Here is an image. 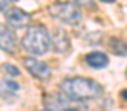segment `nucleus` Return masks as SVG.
Here are the masks:
<instances>
[{
	"mask_svg": "<svg viewBox=\"0 0 127 111\" xmlns=\"http://www.w3.org/2000/svg\"><path fill=\"white\" fill-rule=\"evenodd\" d=\"M61 92L64 95L69 96L71 99L84 102V101H90L97 98L102 93V87L100 84L92 80V78H86V77H69V78H64L59 84Z\"/></svg>",
	"mask_w": 127,
	"mask_h": 111,
	"instance_id": "nucleus-1",
	"label": "nucleus"
},
{
	"mask_svg": "<svg viewBox=\"0 0 127 111\" xmlns=\"http://www.w3.org/2000/svg\"><path fill=\"white\" fill-rule=\"evenodd\" d=\"M21 43L31 55H44L50 47V34L43 25H32L24 34Z\"/></svg>",
	"mask_w": 127,
	"mask_h": 111,
	"instance_id": "nucleus-2",
	"label": "nucleus"
},
{
	"mask_svg": "<svg viewBox=\"0 0 127 111\" xmlns=\"http://www.w3.org/2000/svg\"><path fill=\"white\" fill-rule=\"evenodd\" d=\"M44 107L50 111H87L84 102L71 99L69 96L61 93H46L43 98Z\"/></svg>",
	"mask_w": 127,
	"mask_h": 111,
	"instance_id": "nucleus-3",
	"label": "nucleus"
},
{
	"mask_svg": "<svg viewBox=\"0 0 127 111\" xmlns=\"http://www.w3.org/2000/svg\"><path fill=\"white\" fill-rule=\"evenodd\" d=\"M50 16L53 19H58L64 24H68V25H74V24H78L80 19H81V12L80 9L71 3V1H56V3H52L49 7H47Z\"/></svg>",
	"mask_w": 127,
	"mask_h": 111,
	"instance_id": "nucleus-4",
	"label": "nucleus"
},
{
	"mask_svg": "<svg viewBox=\"0 0 127 111\" xmlns=\"http://www.w3.org/2000/svg\"><path fill=\"white\" fill-rule=\"evenodd\" d=\"M4 19L7 22V27L12 28V30L25 28L31 22L30 13H27L25 10L19 9V7H10V9H7L4 12Z\"/></svg>",
	"mask_w": 127,
	"mask_h": 111,
	"instance_id": "nucleus-5",
	"label": "nucleus"
},
{
	"mask_svg": "<svg viewBox=\"0 0 127 111\" xmlns=\"http://www.w3.org/2000/svg\"><path fill=\"white\" fill-rule=\"evenodd\" d=\"M24 67L32 77H35L37 80H47L50 77V68L47 67V64L38 61L37 58L27 56L24 58Z\"/></svg>",
	"mask_w": 127,
	"mask_h": 111,
	"instance_id": "nucleus-6",
	"label": "nucleus"
},
{
	"mask_svg": "<svg viewBox=\"0 0 127 111\" xmlns=\"http://www.w3.org/2000/svg\"><path fill=\"white\" fill-rule=\"evenodd\" d=\"M16 47H18V41L13 30L0 22V49L6 53L13 55L16 52Z\"/></svg>",
	"mask_w": 127,
	"mask_h": 111,
	"instance_id": "nucleus-7",
	"label": "nucleus"
},
{
	"mask_svg": "<svg viewBox=\"0 0 127 111\" xmlns=\"http://www.w3.org/2000/svg\"><path fill=\"white\" fill-rule=\"evenodd\" d=\"M50 43H53V47H55L59 53H65V52L69 49L68 34L64 31L62 28H55V30L52 31Z\"/></svg>",
	"mask_w": 127,
	"mask_h": 111,
	"instance_id": "nucleus-8",
	"label": "nucleus"
},
{
	"mask_svg": "<svg viewBox=\"0 0 127 111\" xmlns=\"http://www.w3.org/2000/svg\"><path fill=\"white\" fill-rule=\"evenodd\" d=\"M108 62H109V59L103 52H90L86 55V64L95 70L105 68L108 65Z\"/></svg>",
	"mask_w": 127,
	"mask_h": 111,
	"instance_id": "nucleus-9",
	"label": "nucleus"
},
{
	"mask_svg": "<svg viewBox=\"0 0 127 111\" xmlns=\"http://www.w3.org/2000/svg\"><path fill=\"white\" fill-rule=\"evenodd\" d=\"M109 46L112 52L118 56H127V43L121 38H111Z\"/></svg>",
	"mask_w": 127,
	"mask_h": 111,
	"instance_id": "nucleus-10",
	"label": "nucleus"
},
{
	"mask_svg": "<svg viewBox=\"0 0 127 111\" xmlns=\"http://www.w3.org/2000/svg\"><path fill=\"white\" fill-rule=\"evenodd\" d=\"M1 71L6 73L7 75H10V77H18V75L21 74L19 68L15 67V65H12V64H3V65H1Z\"/></svg>",
	"mask_w": 127,
	"mask_h": 111,
	"instance_id": "nucleus-11",
	"label": "nucleus"
},
{
	"mask_svg": "<svg viewBox=\"0 0 127 111\" xmlns=\"http://www.w3.org/2000/svg\"><path fill=\"white\" fill-rule=\"evenodd\" d=\"M1 84L4 86V89H7V92H18L19 90V84L18 83H15V81H12V80H3L1 81Z\"/></svg>",
	"mask_w": 127,
	"mask_h": 111,
	"instance_id": "nucleus-12",
	"label": "nucleus"
},
{
	"mask_svg": "<svg viewBox=\"0 0 127 111\" xmlns=\"http://www.w3.org/2000/svg\"><path fill=\"white\" fill-rule=\"evenodd\" d=\"M71 3H74L77 7H78V6H84V7H95V0H71Z\"/></svg>",
	"mask_w": 127,
	"mask_h": 111,
	"instance_id": "nucleus-13",
	"label": "nucleus"
},
{
	"mask_svg": "<svg viewBox=\"0 0 127 111\" xmlns=\"http://www.w3.org/2000/svg\"><path fill=\"white\" fill-rule=\"evenodd\" d=\"M6 6H7V3H6L4 0H0V12H1V10H4V7H6Z\"/></svg>",
	"mask_w": 127,
	"mask_h": 111,
	"instance_id": "nucleus-14",
	"label": "nucleus"
},
{
	"mask_svg": "<svg viewBox=\"0 0 127 111\" xmlns=\"http://www.w3.org/2000/svg\"><path fill=\"white\" fill-rule=\"evenodd\" d=\"M121 98H123L124 101H127V89H124V90H121Z\"/></svg>",
	"mask_w": 127,
	"mask_h": 111,
	"instance_id": "nucleus-15",
	"label": "nucleus"
},
{
	"mask_svg": "<svg viewBox=\"0 0 127 111\" xmlns=\"http://www.w3.org/2000/svg\"><path fill=\"white\" fill-rule=\"evenodd\" d=\"M100 1H103V3H114L115 0H100Z\"/></svg>",
	"mask_w": 127,
	"mask_h": 111,
	"instance_id": "nucleus-16",
	"label": "nucleus"
},
{
	"mask_svg": "<svg viewBox=\"0 0 127 111\" xmlns=\"http://www.w3.org/2000/svg\"><path fill=\"white\" fill-rule=\"evenodd\" d=\"M6 3H12V1H16V0H4Z\"/></svg>",
	"mask_w": 127,
	"mask_h": 111,
	"instance_id": "nucleus-17",
	"label": "nucleus"
},
{
	"mask_svg": "<svg viewBox=\"0 0 127 111\" xmlns=\"http://www.w3.org/2000/svg\"><path fill=\"white\" fill-rule=\"evenodd\" d=\"M41 111H50V110H47V108H44V110H41Z\"/></svg>",
	"mask_w": 127,
	"mask_h": 111,
	"instance_id": "nucleus-18",
	"label": "nucleus"
}]
</instances>
